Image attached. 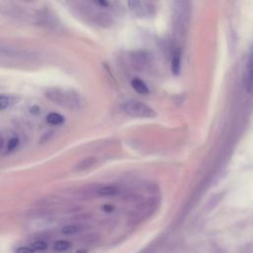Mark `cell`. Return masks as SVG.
I'll return each mask as SVG.
<instances>
[{
	"label": "cell",
	"mask_w": 253,
	"mask_h": 253,
	"mask_svg": "<svg viewBox=\"0 0 253 253\" xmlns=\"http://www.w3.org/2000/svg\"><path fill=\"white\" fill-rule=\"evenodd\" d=\"M44 96L52 103L69 110L80 108V97L73 90L62 89L59 87H50L45 90Z\"/></svg>",
	"instance_id": "cell-1"
},
{
	"label": "cell",
	"mask_w": 253,
	"mask_h": 253,
	"mask_svg": "<svg viewBox=\"0 0 253 253\" xmlns=\"http://www.w3.org/2000/svg\"><path fill=\"white\" fill-rule=\"evenodd\" d=\"M121 108L125 114L134 118H152L155 116V112L149 106L135 100L126 101Z\"/></svg>",
	"instance_id": "cell-2"
},
{
	"label": "cell",
	"mask_w": 253,
	"mask_h": 253,
	"mask_svg": "<svg viewBox=\"0 0 253 253\" xmlns=\"http://www.w3.org/2000/svg\"><path fill=\"white\" fill-rule=\"evenodd\" d=\"M129 9L139 17L150 16L154 13V6L149 2L143 1H128L127 2Z\"/></svg>",
	"instance_id": "cell-3"
},
{
	"label": "cell",
	"mask_w": 253,
	"mask_h": 253,
	"mask_svg": "<svg viewBox=\"0 0 253 253\" xmlns=\"http://www.w3.org/2000/svg\"><path fill=\"white\" fill-rule=\"evenodd\" d=\"M37 18H38V23L46 28L56 29V27L58 26V21L56 16L48 10H43L40 12Z\"/></svg>",
	"instance_id": "cell-4"
},
{
	"label": "cell",
	"mask_w": 253,
	"mask_h": 253,
	"mask_svg": "<svg viewBox=\"0 0 253 253\" xmlns=\"http://www.w3.org/2000/svg\"><path fill=\"white\" fill-rule=\"evenodd\" d=\"M243 84L247 92H251L253 89V54H250L244 68Z\"/></svg>",
	"instance_id": "cell-5"
},
{
	"label": "cell",
	"mask_w": 253,
	"mask_h": 253,
	"mask_svg": "<svg viewBox=\"0 0 253 253\" xmlns=\"http://www.w3.org/2000/svg\"><path fill=\"white\" fill-rule=\"evenodd\" d=\"M97 162L96 157L94 156H89V157H85L84 159H82L81 161H79L75 167H74V171L75 172H83L86 171L88 169H90L92 166H94Z\"/></svg>",
	"instance_id": "cell-6"
},
{
	"label": "cell",
	"mask_w": 253,
	"mask_h": 253,
	"mask_svg": "<svg viewBox=\"0 0 253 253\" xmlns=\"http://www.w3.org/2000/svg\"><path fill=\"white\" fill-rule=\"evenodd\" d=\"M131 61H132V65L135 68L141 69L147 61L146 55H145V53H142L141 51H136L135 53H133L131 55Z\"/></svg>",
	"instance_id": "cell-7"
},
{
	"label": "cell",
	"mask_w": 253,
	"mask_h": 253,
	"mask_svg": "<svg viewBox=\"0 0 253 253\" xmlns=\"http://www.w3.org/2000/svg\"><path fill=\"white\" fill-rule=\"evenodd\" d=\"M95 22L102 27H109L112 24V18L106 12H99L94 16Z\"/></svg>",
	"instance_id": "cell-8"
},
{
	"label": "cell",
	"mask_w": 253,
	"mask_h": 253,
	"mask_svg": "<svg viewBox=\"0 0 253 253\" xmlns=\"http://www.w3.org/2000/svg\"><path fill=\"white\" fill-rule=\"evenodd\" d=\"M131 86H132V88H133L138 94L146 95V94L149 93V90H148L147 85H146L142 80H140L139 78H133V79L131 80Z\"/></svg>",
	"instance_id": "cell-9"
},
{
	"label": "cell",
	"mask_w": 253,
	"mask_h": 253,
	"mask_svg": "<svg viewBox=\"0 0 253 253\" xmlns=\"http://www.w3.org/2000/svg\"><path fill=\"white\" fill-rule=\"evenodd\" d=\"M46 122L52 126H58L64 123V117L58 113L51 112L46 116Z\"/></svg>",
	"instance_id": "cell-10"
},
{
	"label": "cell",
	"mask_w": 253,
	"mask_h": 253,
	"mask_svg": "<svg viewBox=\"0 0 253 253\" xmlns=\"http://www.w3.org/2000/svg\"><path fill=\"white\" fill-rule=\"evenodd\" d=\"M180 62H181V57L180 53L178 51L173 53L172 59H171V69L174 74H177L180 70Z\"/></svg>",
	"instance_id": "cell-11"
},
{
	"label": "cell",
	"mask_w": 253,
	"mask_h": 253,
	"mask_svg": "<svg viewBox=\"0 0 253 253\" xmlns=\"http://www.w3.org/2000/svg\"><path fill=\"white\" fill-rule=\"evenodd\" d=\"M119 193V189L114 187V186H105L103 188H101L98 191V194L100 196H104V197H108V196H114L117 195Z\"/></svg>",
	"instance_id": "cell-12"
},
{
	"label": "cell",
	"mask_w": 253,
	"mask_h": 253,
	"mask_svg": "<svg viewBox=\"0 0 253 253\" xmlns=\"http://www.w3.org/2000/svg\"><path fill=\"white\" fill-rule=\"evenodd\" d=\"M70 247H71V243L67 240H58L53 245V249L56 252H65Z\"/></svg>",
	"instance_id": "cell-13"
},
{
	"label": "cell",
	"mask_w": 253,
	"mask_h": 253,
	"mask_svg": "<svg viewBox=\"0 0 253 253\" xmlns=\"http://www.w3.org/2000/svg\"><path fill=\"white\" fill-rule=\"evenodd\" d=\"M80 230L79 226L76 224H66L61 228V233L65 235H72Z\"/></svg>",
	"instance_id": "cell-14"
},
{
	"label": "cell",
	"mask_w": 253,
	"mask_h": 253,
	"mask_svg": "<svg viewBox=\"0 0 253 253\" xmlns=\"http://www.w3.org/2000/svg\"><path fill=\"white\" fill-rule=\"evenodd\" d=\"M35 251H44L47 249V244L43 240H37L31 246Z\"/></svg>",
	"instance_id": "cell-15"
},
{
	"label": "cell",
	"mask_w": 253,
	"mask_h": 253,
	"mask_svg": "<svg viewBox=\"0 0 253 253\" xmlns=\"http://www.w3.org/2000/svg\"><path fill=\"white\" fill-rule=\"evenodd\" d=\"M19 143H20L19 137H17V136H13V137H11V138L8 140V144H7V150H8L9 152H11V151L15 150V149L18 147Z\"/></svg>",
	"instance_id": "cell-16"
},
{
	"label": "cell",
	"mask_w": 253,
	"mask_h": 253,
	"mask_svg": "<svg viewBox=\"0 0 253 253\" xmlns=\"http://www.w3.org/2000/svg\"><path fill=\"white\" fill-rule=\"evenodd\" d=\"M10 104V99L6 95H0V111L5 110Z\"/></svg>",
	"instance_id": "cell-17"
},
{
	"label": "cell",
	"mask_w": 253,
	"mask_h": 253,
	"mask_svg": "<svg viewBox=\"0 0 253 253\" xmlns=\"http://www.w3.org/2000/svg\"><path fill=\"white\" fill-rule=\"evenodd\" d=\"M15 253H35V250L29 246H21L15 250Z\"/></svg>",
	"instance_id": "cell-18"
},
{
	"label": "cell",
	"mask_w": 253,
	"mask_h": 253,
	"mask_svg": "<svg viewBox=\"0 0 253 253\" xmlns=\"http://www.w3.org/2000/svg\"><path fill=\"white\" fill-rule=\"evenodd\" d=\"M31 112H32L33 114H39V113H40V108H39L38 106H33V107L31 108Z\"/></svg>",
	"instance_id": "cell-19"
},
{
	"label": "cell",
	"mask_w": 253,
	"mask_h": 253,
	"mask_svg": "<svg viewBox=\"0 0 253 253\" xmlns=\"http://www.w3.org/2000/svg\"><path fill=\"white\" fill-rule=\"evenodd\" d=\"M2 146H3V138L0 137V149L2 148Z\"/></svg>",
	"instance_id": "cell-20"
}]
</instances>
